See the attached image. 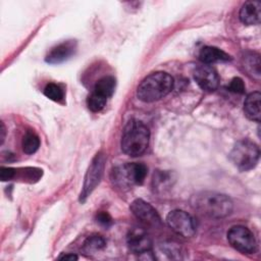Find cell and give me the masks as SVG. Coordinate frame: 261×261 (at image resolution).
<instances>
[{
	"label": "cell",
	"instance_id": "obj_1",
	"mask_svg": "<svg viewBox=\"0 0 261 261\" xmlns=\"http://www.w3.org/2000/svg\"><path fill=\"white\" fill-rule=\"evenodd\" d=\"M191 203L201 214L212 218L226 217L233 208L231 200L226 195L211 191L197 193L192 197Z\"/></svg>",
	"mask_w": 261,
	"mask_h": 261
},
{
	"label": "cell",
	"instance_id": "obj_2",
	"mask_svg": "<svg viewBox=\"0 0 261 261\" xmlns=\"http://www.w3.org/2000/svg\"><path fill=\"white\" fill-rule=\"evenodd\" d=\"M173 79L164 71H156L146 76L137 89L138 98L146 103L158 101L173 89Z\"/></svg>",
	"mask_w": 261,
	"mask_h": 261
},
{
	"label": "cell",
	"instance_id": "obj_3",
	"mask_svg": "<svg viewBox=\"0 0 261 261\" xmlns=\"http://www.w3.org/2000/svg\"><path fill=\"white\" fill-rule=\"evenodd\" d=\"M149 140V128L142 121L132 119L124 126L121 138V150L128 156H140L147 150Z\"/></svg>",
	"mask_w": 261,
	"mask_h": 261
},
{
	"label": "cell",
	"instance_id": "obj_4",
	"mask_svg": "<svg viewBox=\"0 0 261 261\" xmlns=\"http://www.w3.org/2000/svg\"><path fill=\"white\" fill-rule=\"evenodd\" d=\"M259 147L248 139L237 142L229 153L231 162L241 171H247L254 168L259 160Z\"/></svg>",
	"mask_w": 261,
	"mask_h": 261
},
{
	"label": "cell",
	"instance_id": "obj_5",
	"mask_svg": "<svg viewBox=\"0 0 261 261\" xmlns=\"http://www.w3.org/2000/svg\"><path fill=\"white\" fill-rule=\"evenodd\" d=\"M148 172V168L143 163H127L113 170V180L120 188H127L133 185L143 184Z\"/></svg>",
	"mask_w": 261,
	"mask_h": 261
},
{
	"label": "cell",
	"instance_id": "obj_6",
	"mask_svg": "<svg viewBox=\"0 0 261 261\" xmlns=\"http://www.w3.org/2000/svg\"><path fill=\"white\" fill-rule=\"evenodd\" d=\"M105 165V156L102 153L96 154V156L91 161L89 168L85 175V180L83 185V190L80 195V201L83 203L92 194V192L99 185Z\"/></svg>",
	"mask_w": 261,
	"mask_h": 261
},
{
	"label": "cell",
	"instance_id": "obj_7",
	"mask_svg": "<svg viewBox=\"0 0 261 261\" xmlns=\"http://www.w3.org/2000/svg\"><path fill=\"white\" fill-rule=\"evenodd\" d=\"M227 241L232 248L244 254H252L257 248L253 232L243 225L232 226L227 232Z\"/></svg>",
	"mask_w": 261,
	"mask_h": 261
},
{
	"label": "cell",
	"instance_id": "obj_8",
	"mask_svg": "<svg viewBox=\"0 0 261 261\" xmlns=\"http://www.w3.org/2000/svg\"><path fill=\"white\" fill-rule=\"evenodd\" d=\"M168 226L177 234L191 238L196 233V223L194 218L184 210H172L166 216Z\"/></svg>",
	"mask_w": 261,
	"mask_h": 261
},
{
	"label": "cell",
	"instance_id": "obj_9",
	"mask_svg": "<svg viewBox=\"0 0 261 261\" xmlns=\"http://www.w3.org/2000/svg\"><path fill=\"white\" fill-rule=\"evenodd\" d=\"M129 209L138 219L148 225L159 226L161 224V218L156 209L142 199H136L133 201Z\"/></svg>",
	"mask_w": 261,
	"mask_h": 261
},
{
	"label": "cell",
	"instance_id": "obj_10",
	"mask_svg": "<svg viewBox=\"0 0 261 261\" xmlns=\"http://www.w3.org/2000/svg\"><path fill=\"white\" fill-rule=\"evenodd\" d=\"M193 75L198 86L206 92H213L218 88L219 76L216 70L209 65H200L196 67Z\"/></svg>",
	"mask_w": 261,
	"mask_h": 261
},
{
	"label": "cell",
	"instance_id": "obj_11",
	"mask_svg": "<svg viewBox=\"0 0 261 261\" xmlns=\"http://www.w3.org/2000/svg\"><path fill=\"white\" fill-rule=\"evenodd\" d=\"M129 250L136 254H147L152 249V241L147 232L138 227L132 228L126 237Z\"/></svg>",
	"mask_w": 261,
	"mask_h": 261
},
{
	"label": "cell",
	"instance_id": "obj_12",
	"mask_svg": "<svg viewBox=\"0 0 261 261\" xmlns=\"http://www.w3.org/2000/svg\"><path fill=\"white\" fill-rule=\"evenodd\" d=\"M76 49V43L73 40L64 41L55 47H53L48 55L46 56V61L51 64L61 63L68 58H70Z\"/></svg>",
	"mask_w": 261,
	"mask_h": 261
},
{
	"label": "cell",
	"instance_id": "obj_13",
	"mask_svg": "<svg viewBox=\"0 0 261 261\" xmlns=\"http://www.w3.org/2000/svg\"><path fill=\"white\" fill-rule=\"evenodd\" d=\"M240 19L247 25L259 24L261 16V3L259 1H247L240 10Z\"/></svg>",
	"mask_w": 261,
	"mask_h": 261
},
{
	"label": "cell",
	"instance_id": "obj_14",
	"mask_svg": "<svg viewBox=\"0 0 261 261\" xmlns=\"http://www.w3.org/2000/svg\"><path fill=\"white\" fill-rule=\"evenodd\" d=\"M260 92H253L249 94L244 102V112L246 116L256 122L260 121Z\"/></svg>",
	"mask_w": 261,
	"mask_h": 261
},
{
	"label": "cell",
	"instance_id": "obj_15",
	"mask_svg": "<svg viewBox=\"0 0 261 261\" xmlns=\"http://www.w3.org/2000/svg\"><path fill=\"white\" fill-rule=\"evenodd\" d=\"M199 58L204 63H214L219 61H228L230 56L219 48L212 46H205L199 52Z\"/></svg>",
	"mask_w": 261,
	"mask_h": 261
},
{
	"label": "cell",
	"instance_id": "obj_16",
	"mask_svg": "<svg viewBox=\"0 0 261 261\" xmlns=\"http://www.w3.org/2000/svg\"><path fill=\"white\" fill-rule=\"evenodd\" d=\"M115 85H116L115 79L111 75H106V76L101 77L95 84V87L92 92L96 93L97 95H99L105 99H108L114 93Z\"/></svg>",
	"mask_w": 261,
	"mask_h": 261
},
{
	"label": "cell",
	"instance_id": "obj_17",
	"mask_svg": "<svg viewBox=\"0 0 261 261\" xmlns=\"http://www.w3.org/2000/svg\"><path fill=\"white\" fill-rule=\"evenodd\" d=\"M106 246V242L105 240L98 234H93L90 236L84 243L83 246V250L84 252L90 254V253H95L97 251H100L102 249H104Z\"/></svg>",
	"mask_w": 261,
	"mask_h": 261
},
{
	"label": "cell",
	"instance_id": "obj_18",
	"mask_svg": "<svg viewBox=\"0 0 261 261\" xmlns=\"http://www.w3.org/2000/svg\"><path fill=\"white\" fill-rule=\"evenodd\" d=\"M244 66L250 74L256 79L260 77V59L258 54L250 53L246 55L244 58Z\"/></svg>",
	"mask_w": 261,
	"mask_h": 261
},
{
	"label": "cell",
	"instance_id": "obj_19",
	"mask_svg": "<svg viewBox=\"0 0 261 261\" xmlns=\"http://www.w3.org/2000/svg\"><path fill=\"white\" fill-rule=\"evenodd\" d=\"M40 147V139L34 132H27L22 139V150L27 154H34Z\"/></svg>",
	"mask_w": 261,
	"mask_h": 261
},
{
	"label": "cell",
	"instance_id": "obj_20",
	"mask_svg": "<svg viewBox=\"0 0 261 261\" xmlns=\"http://www.w3.org/2000/svg\"><path fill=\"white\" fill-rule=\"evenodd\" d=\"M44 95L52 101L59 102L64 98V93L61 87L57 84L50 83L44 89Z\"/></svg>",
	"mask_w": 261,
	"mask_h": 261
},
{
	"label": "cell",
	"instance_id": "obj_21",
	"mask_svg": "<svg viewBox=\"0 0 261 261\" xmlns=\"http://www.w3.org/2000/svg\"><path fill=\"white\" fill-rule=\"evenodd\" d=\"M106 102H107V99L97 95L96 93L92 92L89 96H88V99H87V104H88V107L91 111L93 112H99L101 111L104 106L106 105Z\"/></svg>",
	"mask_w": 261,
	"mask_h": 261
},
{
	"label": "cell",
	"instance_id": "obj_22",
	"mask_svg": "<svg viewBox=\"0 0 261 261\" xmlns=\"http://www.w3.org/2000/svg\"><path fill=\"white\" fill-rule=\"evenodd\" d=\"M170 179H171L170 173H167L165 171H157L153 177L154 189L156 188V190H161L165 188L167 185H170L171 182Z\"/></svg>",
	"mask_w": 261,
	"mask_h": 261
},
{
	"label": "cell",
	"instance_id": "obj_23",
	"mask_svg": "<svg viewBox=\"0 0 261 261\" xmlns=\"http://www.w3.org/2000/svg\"><path fill=\"white\" fill-rule=\"evenodd\" d=\"M227 90L232 93L244 94L245 93V84L241 77H233L229 82V84L227 86Z\"/></svg>",
	"mask_w": 261,
	"mask_h": 261
},
{
	"label": "cell",
	"instance_id": "obj_24",
	"mask_svg": "<svg viewBox=\"0 0 261 261\" xmlns=\"http://www.w3.org/2000/svg\"><path fill=\"white\" fill-rule=\"evenodd\" d=\"M97 222L103 226H109L112 224V218L107 212H100L97 214Z\"/></svg>",
	"mask_w": 261,
	"mask_h": 261
},
{
	"label": "cell",
	"instance_id": "obj_25",
	"mask_svg": "<svg viewBox=\"0 0 261 261\" xmlns=\"http://www.w3.org/2000/svg\"><path fill=\"white\" fill-rule=\"evenodd\" d=\"M15 174V171L13 168L10 167H1V171H0V177L3 181L5 180H9L11 179Z\"/></svg>",
	"mask_w": 261,
	"mask_h": 261
},
{
	"label": "cell",
	"instance_id": "obj_26",
	"mask_svg": "<svg viewBox=\"0 0 261 261\" xmlns=\"http://www.w3.org/2000/svg\"><path fill=\"white\" fill-rule=\"evenodd\" d=\"M59 259L61 260H76L77 259V256L76 255H73V254H65L63 256H60Z\"/></svg>",
	"mask_w": 261,
	"mask_h": 261
},
{
	"label": "cell",
	"instance_id": "obj_27",
	"mask_svg": "<svg viewBox=\"0 0 261 261\" xmlns=\"http://www.w3.org/2000/svg\"><path fill=\"white\" fill-rule=\"evenodd\" d=\"M1 133H2V137H1V141H4V134H5V129H4V124L2 123V128H1Z\"/></svg>",
	"mask_w": 261,
	"mask_h": 261
}]
</instances>
